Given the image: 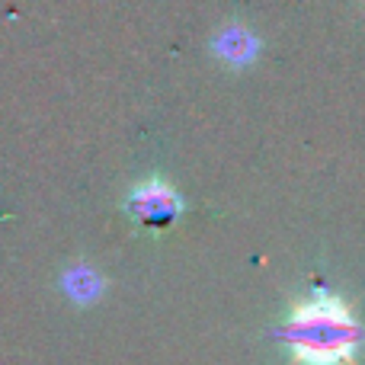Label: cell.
Masks as SVG:
<instances>
[{
    "mask_svg": "<svg viewBox=\"0 0 365 365\" xmlns=\"http://www.w3.org/2000/svg\"><path fill=\"white\" fill-rule=\"evenodd\" d=\"M362 324L334 292H314L295 304L282 327V340L298 365H356Z\"/></svg>",
    "mask_w": 365,
    "mask_h": 365,
    "instance_id": "1",
    "label": "cell"
},
{
    "mask_svg": "<svg viewBox=\"0 0 365 365\" xmlns=\"http://www.w3.org/2000/svg\"><path fill=\"white\" fill-rule=\"evenodd\" d=\"M215 51H218L227 64H247L257 55V38H253V32H247L244 26H227V29L221 32V38L215 42Z\"/></svg>",
    "mask_w": 365,
    "mask_h": 365,
    "instance_id": "3",
    "label": "cell"
},
{
    "mask_svg": "<svg viewBox=\"0 0 365 365\" xmlns=\"http://www.w3.org/2000/svg\"><path fill=\"white\" fill-rule=\"evenodd\" d=\"M180 208H182L180 195L173 192V186H167L164 180L141 182V186L132 189V195H128V212H132L138 221L151 225V227L177 221Z\"/></svg>",
    "mask_w": 365,
    "mask_h": 365,
    "instance_id": "2",
    "label": "cell"
}]
</instances>
